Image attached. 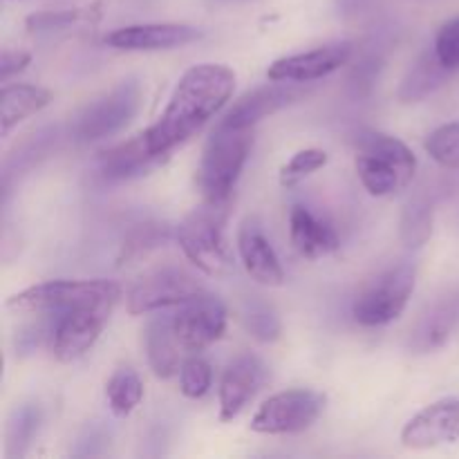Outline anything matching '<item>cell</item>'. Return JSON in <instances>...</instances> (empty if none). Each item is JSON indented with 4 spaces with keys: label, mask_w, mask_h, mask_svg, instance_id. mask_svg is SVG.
<instances>
[{
    "label": "cell",
    "mask_w": 459,
    "mask_h": 459,
    "mask_svg": "<svg viewBox=\"0 0 459 459\" xmlns=\"http://www.w3.org/2000/svg\"><path fill=\"white\" fill-rule=\"evenodd\" d=\"M236 88V74L227 65L202 63L184 72L169 99L160 119L143 133L152 155L164 157L173 148L200 133L202 126L213 119Z\"/></svg>",
    "instance_id": "6da1fadb"
},
{
    "label": "cell",
    "mask_w": 459,
    "mask_h": 459,
    "mask_svg": "<svg viewBox=\"0 0 459 459\" xmlns=\"http://www.w3.org/2000/svg\"><path fill=\"white\" fill-rule=\"evenodd\" d=\"M251 146H254V128H231L218 124L206 142L197 169V186L204 195V202L227 204L249 160Z\"/></svg>",
    "instance_id": "7a4b0ae2"
},
{
    "label": "cell",
    "mask_w": 459,
    "mask_h": 459,
    "mask_svg": "<svg viewBox=\"0 0 459 459\" xmlns=\"http://www.w3.org/2000/svg\"><path fill=\"white\" fill-rule=\"evenodd\" d=\"M415 170V152L402 139L381 133H368L359 139L357 173L370 195L385 197L403 191Z\"/></svg>",
    "instance_id": "3957f363"
},
{
    "label": "cell",
    "mask_w": 459,
    "mask_h": 459,
    "mask_svg": "<svg viewBox=\"0 0 459 459\" xmlns=\"http://www.w3.org/2000/svg\"><path fill=\"white\" fill-rule=\"evenodd\" d=\"M227 204L206 202L178 227V242L186 258L206 276H227L233 263L224 242Z\"/></svg>",
    "instance_id": "277c9868"
},
{
    "label": "cell",
    "mask_w": 459,
    "mask_h": 459,
    "mask_svg": "<svg viewBox=\"0 0 459 459\" xmlns=\"http://www.w3.org/2000/svg\"><path fill=\"white\" fill-rule=\"evenodd\" d=\"M119 299L121 287L112 281H49L13 294L7 300V307L22 314L58 316L83 305Z\"/></svg>",
    "instance_id": "5b68a950"
},
{
    "label": "cell",
    "mask_w": 459,
    "mask_h": 459,
    "mask_svg": "<svg viewBox=\"0 0 459 459\" xmlns=\"http://www.w3.org/2000/svg\"><path fill=\"white\" fill-rule=\"evenodd\" d=\"M415 264L402 263L372 278L352 303V316L363 327L397 321L415 291Z\"/></svg>",
    "instance_id": "8992f818"
},
{
    "label": "cell",
    "mask_w": 459,
    "mask_h": 459,
    "mask_svg": "<svg viewBox=\"0 0 459 459\" xmlns=\"http://www.w3.org/2000/svg\"><path fill=\"white\" fill-rule=\"evenodd\" d=\"M139 106H142V85H139V81H124L112 92L103 94L101 99L90 103L76 117L74 137L83 143L112 137L134 119Z\"/></svg>",
    "instance_id": "52a82bcc"
},
{
    "label": "cell",
    "mask_w": 459,
    "mask_h": 459,
    "mask_svg": "<svg viewBox=\"0 0 459 459\" xmlns=\"http://www.w3.org/2000/svg\"><path fill=\"white\" fill-rule=\"evenodd\" d=\"M325 411V394L316 390H287L269 397L251 420V430L263 435H291L307 430Z\"/></svg>",
    "instance_id": "ba28073f"
},
{
    "label": "cell",
    "mask_w": 459,
    "mask_h": 459,
    "mask_svg": "<svg viewBox=\"0 0 459 459\" xmlns=\"http://www.w3.org/2000/svg\"><path fill=\"white\" fill-rule=\"evenodd\" d=\"M117 303L119 300H101L54 316V327L49 334L54 357L61 363H72L83 357L101 336Z\"/></svg>",
    "instance_id": "9c48e42d"
},
{
    "label": "cell",
    "mask_w": 459,
    "mask_h": 459,
    "mask_svg": "<svg viewBox=\"0 0 459 459\" xmlns=\"http://www.w3.org/2000/svg\"><path fill=\"white\" fill-rule=\"evenodd\" d=\"M206 294V287L191 272L179 267H161L148 273L128 294L130 314H148L157 309L186 305Z\"/></svg>",
    "instance_id": "30bf717a"
},
{
    "label": "cell",
    "mask_w": 459,
    "mask_h": 459,
    "mask_svg": "<svg viewBox=\"0 0 459 459\" xmlns=\"http://www.w3.org/2000/svg\"><path fill=\"white\" fill-rule=\"evenodd\" d=\"M173 330L182 350L200 352L222 339L227 330V307L206 291L200 299L179 305V312L173 314Z\"/></svg>",
    "instance_id": "8fae6325"
},
{
    "label": "cell",
    "mask_w": 459,
    "mask_h": 459,
    "mask_svg": "<svg viewBox=\"0 0 459 459\" xmlns=\"http://www.w3.org/2000/svg\"><path fill=\"white\" fill-rule=\"evenodd\" d=\"M354 45L350 40H336V43L323 45V48L309 49V52L282 56L269 65L267 76L272 81H290V83H309L323 76L332 74L352 58Z\"/></svg>",
    "instance_id": "7c38bea8"
},
{
    "label": "cell",
    "mask_w": 459,
    "mask_h": 459,
    "mask_svg": "<svg viewBox=\"0 0 459 459\" xmlns=\"http://www.w3.org/2000/svg\"><path fill=\"white\" fill-rule=\"evenodd\" d=\"M459 439V399L444 397L417 412L402 430V444L412 451L453 444Z\"/></svg>",
    "instance_id": "4fadbf2b"
},
{
    "label": "cell",
    "mask_w": 459,
    "mask_h": 459,
    "mask_svg": "<svg viewBox=\"0 0 459 459\" xmlns=\"http://www.w3.org/2000/svg\"><path fill=\"white\" fill-rule=\"evenodd\" d=\"M204 31L182 22H148V25L119 27L106 36V45L121 52H157L175 49L200 40Z\"/></svg>",
    "instance_id": "5bb4252c"
},
{
    "label": "cell",
    "mask_w": 459,
    "mask_h": 459,
    "mask_svg": "<svg viewBox=\"0 0 459 459\" xmlns=\"http://www.w3.org/2000/svg\"><path fill=\"white\" fill-rule=\"evenodd\" d=\"M264 379H267V368L258 357L245 352L233 359L220 381V420H236L263 388Z\"/></svg>",
    "instance_id": "9a60e30c"
},
{
    "label": "cell",
    "mask_w": 459,
    "mask_h": 459,
    "mask_svg": "<svg viewBox=\"0 0 459 459\" xmlns=\"http://www.w3.org/2000/svg\"><path fill=\"white\" fill-rule=\"evenodd\" d=\"M309 94L303 83H290V81H273V85H264V88L254 90V92L245 94L231 110L227 112L220 124L231 126V128H254L258 121L264 117L276 115L282 108L291 106V103L300 101Z\"/></svg>",
    "instance_id": "2e32d148"
},
{
    "label": "cell",
    "mask_w": 459,
    "mask_h": 459,
    "mask_svg": "<svg viewBox=\"0 0 459 459\" xmlns=\"http://www.w3.org/2000/svg\"><path fill=\"white\" fill-rule=\"evenodd\" d=\"M459 325V287L439 296L435 303L421 312L420 321L412 327L408 348L415 354H429L442 348Z\"/></svg>",
    "instance_id": "e0dca14e"
},
{
    "label": "cell",
    "mask_w": 459,
    "mask_h": 459,
    "mask_svg": "<svg viewBox=\"0 0 459 459\" xmlns=\"http://www.w3.org/2000/svg\"><path fill=\"white\" fill-rule=\"evenodd\" d=\"M238 254H240L247 273L255 282L267 287H281L285 282V269H282L258 220L249 218L242 222L240 231H238Z\"/></svg>",
    "instance_id": "ac0fdd59"
},
{
    "label": "cell",
    "mask_w": 459,
    "mask_h": 459,
    "mask_svg": "<svg viewBox=\"0 0 459 459\" xmlns=\"http://www.w3.org/2000/svg\"><path fill=\"white\" fill-rule=\"evenodd\" d=\"M290 238L305 258H323L339 249V236L318 215H314L307 206L296 204L290 213Z\"/></svg>",
    "instance_id": "d6986e66"
},
{
    "label": "cell",
    "mask_w": 459,
    "mask_h": 459,
    "mask_svg": "<svg viewBox=\"0 0 459 459\" xmlns=\"http://www.w3.org/2000/svg\"><path fill=\"white\" fill-rule=\"evenodd\" d=\"M160 160L161 157L152 155L142 133L139 137L130 139V142L101 152V157H99V175H101L103 182H124V179L143 175Z\"/></svg>",
    "instance_id": "ffe728a7"
},
{
    "label": "cell",
    "mask_w": 459,
    "mask_h": 459,
    "mask_svg": "<svg viewBox=\"0 0 459 459\" xmlns=\"http://www.w3.org/2000/svg\"><path fill=\"white\" fill-rule=\"evenodd\" d=\"M179 350L182 345L175 336L173 314L151 318L146 325V352L148 363L160 379H170L179 370Z\"/></svg>",
    "instance_id": "44dd1931"
},
{
    "label": "cell",
    "mask_w": 459,
    "mask_h": 459,
    "mask_svg": "<svg viewBox=\"0 0 459 459\" xmlns=\"http://www.w3.org/2000/svg\"><path fill=\"white\" fill-rule=\"evenodd\" d=\"M52 101V92L40 85L16 83L4 85L0 92V124H3V137H7L21 121L36 115Z\"/></svg>",
    "instance_id": "7402d4cb"
},
{
    "label": "cell",
    "mask_w": 459,
    "mask_h": 459,
    "mask_svg": "<svg viewBox=\"0 0 459 459\" xmlns=\"http://www.w3.org/2000/svg\"><path fill=\"white\" fill-rule=\"evenodd\" d=\"M453 70H448L442 61L437 58V54L424 52L415 61V65L408 70V74L403 76L402 85H399V101L403 103H415L421 99L430 97L433 92H437L448 79H451Z\"/></svg>",
    "instance_id": "603a6c76"
},
{
    "label": "cell",
    "mask_w": 459,
    "mask_h": 459,
    "mask_svg": "<svg viewBox=\"0 0 459 459\" xmlns=\"http://www.w3.org/2000/svg\"><path fill=\"white\" fill-rule=\"evenodd\" d=\"M433 233V200L420 191L411 197L402 215V240L408 249H420Z\"/></svg>",
    "instance_id": "cb8c5ba5"
},
{
    "label": "cell",
    "mask_w": 459,
    "mask_h": 459,
    "mask_svg": "<svg viewBox=\"0 0 459 459\" xmlns=\"http://www.w3.org/2000/svg\"><path fill=\"white\" fill-rule=\"evenodd\" d=\"M108 406L112 415L128 417L143 399V384L133 368H119L106 384Z\"/></svg>",
    "instance_id": "d4e9b609"
},
{
    "label": "cell",
    "mask_w": 459,
    "mask_h": 459,
    "mask_svg": "<svg viewBox=\"0 0 459 459\" xmlns=\"http://www.w3.org/2000/svg\"><path fill=\"white\" fill-rule=\"evenodd\" d=\"M43 421V412L36 403H25L16 408L7 426V453L9 457H25L34 442L36 433Z\"/></svg>",
    "instance_id": "484cf974"
},
{
    "label": "cell",
    "mask_w": 459,
    "mask_h": 459,
    "mask_svg": "<svg viewBox=\"0 0 459 459\" xmlns=\"http://www.w3.org/2000/svg\"><path fill=\"white\" fill-rule=\"evenodd\" d=\"M240 323L260 343H273L281 336V318L260 299H245L240 307Z\"/></svg>",
    "instance_id": "4316f807"
},
{
    "label": "cell",
    "mask_w": 459,
    "mask_h": 459,
    "mask_svg": "<svg viewBox=\"0 0 459 459\" xmlns=\"http://www.w3.org/2000/svg\"><path fill=\"white\" fill-rule=\"evenodd\" d=\"M426 152L444 169H459V121L439 126L426 139Z\"/></svg>",
    "instance_id": "83f0119b"
},
{
    "label": "cell",
    "mask_w": 459,
    "mask_h": 459,
    "mask_svg": "<svg viewBox=\"0 0 459 459\" xmlns=\"http://www.w3.org/2000/svg\"><path fill=\"white\" fill-rule=\"evenodd\" d=\"M327 164V152L321 148H305L299 151L285 166L281 169V184L282 186H296L299 182H303L307 175L316 173L318 169Z\"/></svg>",
    "instance_id": "f1b7e54d"
},
{
    "label": "cell",
    "mask_w": 459,
    "mask_h": 459,
    "mask_svg": "<svg viewBox=\"0 0 459 459\" xmlns=\"http://www.w3.org/2000/svg\"><path fill=\"white\" fill-rule=\"evenodd\" d=\"M99 18L94 9H65V12H40L27 18V30L30 31H54V30H70V27L81 25Z\"/></svg>",
    "instance_id": "f546056e"
},
{
    "label": "cell",
    "mask_w": 459,
    "mask_h": 459,
    "mask_svg": "<svg viewBox=\"0 0 459 459\" xmlns=\"http://www.w3.org/2000/svg\"><path fill=\"white\" fill-rule=\"evenodd\" d=\"M213 372L211 366L200 357H191L179 368V388L188 399H202L211 390Z\"/></svg>",
    "instance_id": "4dcf8cb0"
},
{
    "label": "cell",
    "mask_w": 459,
    "mask_h": 459,
    "mask_svg": "<svg viewBox=\"0 0 459 459\" xmlns=\"http://www.w3.org/2000/svg\"><path fill=\"white\" fill-rule=\"evenodd\" d=\"M433 49L448 70L459 72V16L451 18L439 27Z\"/></svg>",
    "instance_id": "1f68e13d"
},
{
    "label": "cell",
    "mask_w": 459,
    "mask_h": 459,
    "mask_svg": "<svg viewBox=\"0 0 459 459\" xmlns=\"http://www.w3.org/2000/svg\"><path fill=\"white\" fill-rule=\"evenodd\" d=\"M110 446V433H108L106 426L101 424H90L85 426L83 433L76 439V446L72 451L74 457H97L108 453Z\"/></svg>",
    "instance_id": "d6a6232c"
},
{
    "label": "cell",
    "mask_w": 459,
    "mask_h": 459,
    "mask_svg": "<svg viewBox=\"0 0 459 459\" xmlns=\"http://www.w3.org/2000/svg\"><path fill=\"white\" fill-rule=\"evenodd\" d=\"M31 56L27 52H18V49H4L3 58H0V81H9L13 74L25 70L30 65Z\"/></svg>",
    "instance_id": "836d02e7"
},
{
    "label": "cell",
    "mask_w": 459,
    "mask_h": 459,
    "mask_svg": "<svg viewBox=\"0 0 459 459\" xmlns=\"http://www.w3.org/2000/svg\"><path fill=\"white\" fill-rule=\"evenodd\" d=\"M209 4H231V3H242V0H206Z\"/></svg>",
    "instance_id": "e575fe53"
}]
</instances>
